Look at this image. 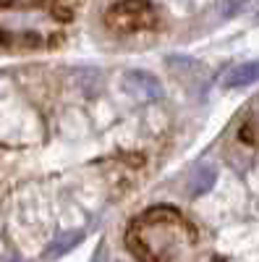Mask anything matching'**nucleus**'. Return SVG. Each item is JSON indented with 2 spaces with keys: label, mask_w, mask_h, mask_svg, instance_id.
Listing matches in <instances>:
<instances>
[{
  "label": "nucleus",
  "mask_w": 259,
  "mask_h": 262,
  "mask_svg": "<svg viewBox=\"0 0 259 262\" xmlns=\"http://www.w3.org/2000/svg\"><path fill=\"white\" fill-rule=\"evenodd\" d=\"M142 262H197L194 228L176 210H147L126 236Z\"/></svg>",
  "instance_id": "obj_1"
},
{
  "label": "nucleus",
  "mask_w": 259,
  "mask_h": 262,
  "mask_svg": "<svg viewBox=\"0 0 259 262\" xmlns=\"http://www.w3.org/2000/svg\"><path fill=\"white\" fill-rule=\"evenodd\" d=\"M71 11L58 13L45 0H0V45L6 48H50L60 37Z\"/></svg>",
  "instance_id": "obj_2"
},
{
  "label": "nucleus",
  "mask_w": 259,
  "mask_h": 262,
  "mask_svg": "<svg viewBox=\"0 0 259 262\" xmlns=\"http://www.w3.org/2000/svg\"><path fill=\"white\" fill-rule=\"evenodd\" d=\"M105 21L118 32H144L157 24V16L155 8L144 0H123L115 8H110Z\"/></svg>",
  "instance_id": "obj_3"
},
{
  "label": "nucleus",
  "mask_w": 259,
  "mask_h": 262,
  "mask_svg": "<svg viewBox=\"0 0 259 262\" xmlns=\"http://www.w3.org/2000/svg\"><path fill=\"white\" fill-rule=\"evenodd\" d=\"M126 86H128V92L136 95L142 102H152V100L162 97L160 81L152 74H147V71H128L126 74Z\"/></svg>",
  "instance_id": "obj_4"
},
{
  "label": "nucleus",
  "mask_w": 259,
  "mask_h": 262,
  "mask_svg": "<svg viewBox=\"0 0 259 262\" xmlns=\"http://www.w3.org/2000/svg\"><path fill=\"white\" fill-rule=\"evenodd\" d=\"M259 81V60L256 63H241L236 66V69H230L225 76H223V86H249V84H256Z\"/></svg>",
  "instance_id": "obj_5"
},
{
  "label": "nucleus",
  "mask_w": 259,
  "mask_h": 262,
  "mask_svg": "<svg viewBox=\"0 0 259 262\" xmlns=\"http://www.w3.org/2000/svg\"><path fill=\"white\" fill-rule=\"evenodd\" d=\"M79 242H81V231H71V233H66V236L55 238V242L45 249V259H55V257H60V254H66V252L74 249Z\"/></svg>",
  "instance_id": "obj_6"
},
{
  "label": "nucleus",
  "mask_w": 259,
  "mask_h": 262,
  "mask_svg": "<svg viewBox=\"0 0 259 262\" xmlns=\"http://www.w3.org/2000/svg\"><path fill=\"white\" fill-rule=\"evenodd\" d=\"M215 181H218V170H215V168H199L191 176V194H197V196L207 194L215 186Z\"/></svg>",
  "instance_id": "obj_7"
},
{
  "label": "nucleus",
  "mask_w": 259,
  "mask_h": 262,
  "mask_svg": "<svg viewBox=\"0 0 259 262\" xmlns=\"http://www.w3.org/2000/svg\"><path fill=\"white\" fill-rule=\"evenodd\" d=\"M244 128H246V131H251V139H254V142H259V105H256V107H251L249 123H246Z\"/></svg>",
  "instance_id": "obj_8"
},
{
  "label": "nucleus",
  "mask_w": 259,
  "mask_h": 262,
  "mask_svg": "<svg viewBox=\"0 0 259 262\" xmlns=\"http://www.w3.org/2000/svg\"><path fill=\"white\" fill-rule=\"evenodd\" d=\"M3 262H21V259H18V257H6Z\"/></svg>",
  "instance_id": "obj_9"
}]
</instances>
